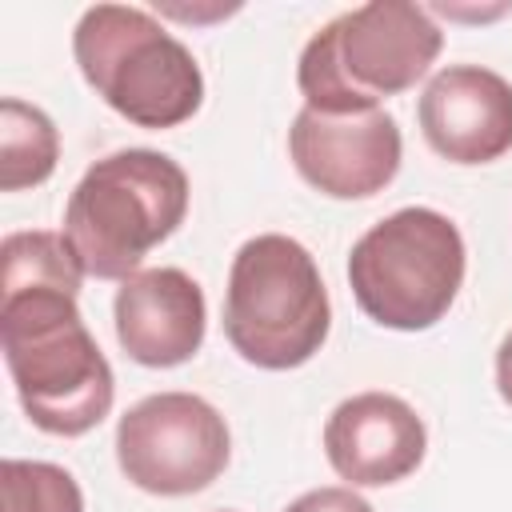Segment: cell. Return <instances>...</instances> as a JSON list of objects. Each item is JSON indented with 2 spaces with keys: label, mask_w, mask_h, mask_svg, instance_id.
<instances>
[{
  "label": "cell",
  "mask_w": 512,
  "mask_h": 512,
  "mask_svg": "<svg viewBox=\"0 0 512 512\" xmlns=\"http://www.w3.org/2000/svg\"><path fill=\"white\" fill-rule=\"evenodd\" d=\"M188 212L184 168L152 148H124L96 160L68 196L64 240L96 280H128Z\"/></svg>",
  "instance_id": "3"
},
{
  "label": "cell",
  "mask_w": 512,
  "mask_h": 512,
  "mask_svg": "<svg viewBox=\"0 0 512 512\" xmlns=\"http://www.w3.org/2000/svg\"><path fill=\"white\" fill-rule=\"evenodd\" d=\"M116 340L144 368H176L192 360L204 344V292L184 268H144L120 280L116 300Z\"/></svg>",
  "instance_id": "11"
},
{
  "label": "cell",
  "mask_w": 512,
  "mask_h": 512,
  "mask_svg": "<svg viewBox=\"0 0 512 512\" xmlns=\"http://www.w3.org/2000/svg\"><path fill=\"white\" fill-rule=\"evenodd\" d=\"M428 432L416 408L392 392H360L332 408L324 452L352 488H380L412 476L424 460Z\"/></svg>",
  "instance_id": "9"
},
{
  "label": "cell",
  "mask_w": 512,
  "mask_h": 512,
  "mask_svg": "<svg viewBox=\"0 0 512 512\" xmlns=\"http://www.w3.org/2000/svg\"><path fill=\"white\" fill-rule=\"evenodd\" d=\"M444 32L432 12L408 0H372L328 20L300 52L304 108L372 112L384 96L408 92L440 56Z\"/></svg>",
  "instance_id": "2"
},
{
  "label": "cell",
  "mask_w": 512,
  "mask_h": 512,
  "mask_svg": "<svg viewBox=\"0 0 512 512\" xmlns=\"http://www.w3.org/2000/svg\"><path fill=\"white\" fill-rule=\"evenodd\" d=\"M72 52L96 96L136 128H176L204 100L196 56L144 8L92 4L72 32Z\"/></svg>",
  "instance_id": "4"
},
{
  "label": "cell",
  "mask_w": 512,
  "mask_h": 512,
  "mask_svg": "<svg viewBox=\"0 0 512 512\" xmlns=\"http://www.w3.org/2000/svg\"><path fill=\"white\" fill-rule=\"evenodd\" d=\"M296 172L332 200H364L400 172V128L384 108L372 112H316L300 108L288 132Z\"/></svg>",
  "instance_id": "8"
},
{
  "label": "cell",
  "mask_w": 512,
  "mask_h": 512,
  "mask_svg": "<svg viewBox=\"0 0 512 512\" xmlns=\"http://www.w3.org/2000/svg\"><path fill=\"white\" fill-rule=\"evenodd\" d=\"M0 488L4 512H84L76 476L48 460H4Z\"/></svg>",
  "instance_id": "13"
},
{
  "label": "cell",
  "mask_w": 512,
  "mask_h": 512,
  "mask_svg": "<svg viewBox=\"0 0 512 512\" xmlns=\"http://www.w3.org/2000/svg\"><path fill=\"white\" fill-rule=\"evenodd\" d=\"M232 456L224 416L192 392H156L132 404L116 424L120 472L152 496L204 492Z\"/></svg>",
  "instance_id": "7"
},
{
  "label": "cell",
  "mask_w": 512,
  "mask_h": 512,
  "mask_svg": "<svg viewBox=\"0 0 512 512\" xmlns=\"http://www.w3.org/2000/svg\"><path fill=\"white\" fill-rule=\"evenodd\" d=\"M328 328V288L300 240L264 232L240 244L224 292V336L248 364L300 368L320 352Z\"/></svg>",
  "instance_id": "5"
},
{
  "label": "cell",
  "mask_w": 512,
  "mask_h": 512,
  "mask_svg": "<svg viewBox=\"0 0 512 512\" xmlns=\"http://www.w3.org/2000/svg\"><path fill=\"white\" fill-rule=\"evenodd\" d=\"M496 388H500L504 404H512V332L496 348Z\"/></svg>",
  "instance_id": "15"
},
{
  "label": "cell",
  "mask_w": 512,
  "mask_h": 512,
  "mask_svg": "<svg viewBox=\"0 0 512 512\" xmlns=\"http://www.w3.org/2000/svg\"><path fill=\"white\" fill-rule=\"evenodd\" d=\"M288 512H372V504L364 496H356L352 488H312L300 500L288 504Z\"/></svg>",
  "instance_id": "14"
},
{
  "label": "cell",
  "mask_w": 512,
  "mask_h": 512,
  "mask_svg": "<svg viewBox=\"0 0 512 512\" xmlns=\"http://www.w3.org/2000/svg\"><path fill=\"white\" fill-rule=\"evenodd\" d=\"M420 132L452 164H492L512 148V84L480 64L436 72L420 96Z\"/></svg>",
  "instance_id": "10"
},
{
  "label": "cell",
  "mask_w": 512,
  "mask_h": 512,
  "mask_svg": "<svg viewBox=\"0 0 512 512\" xmlns=\"http://www.w3.org/2000/svg\"><path fill=\"white\" fill-rule=\"evenodd\" d=\"M80 260L60 232H12L0 244V344L20 408L48 436L92 432L116 396L76 292Z\"/></svg>",
  "instance_id": "1"
},
{
  "label": "cell",
  "mask_w": 512,
  "mask_h": 512,
  "mask_svg": "<svg viewBox=\"0 0 512 512\" xmlns=\"http://www.w3.org/2000/svg\"><path fill=\"white\" fill-rule=\"evenodd\" d=\"M348 284L368 320L424 332L464 284V236L436 208H400L352 244Z\"/></svg>",
  "instance_id": "6"
},
{
  "label": "cell",
  "mask_w": 512,
  "mask_h": 512,
  "mask_svg": "<svg viewBox=\"0 0 512 512\" xmlns=\"http://www.w3.org/2000/svg\"><path fill=\"white\" fill-rule=\"evenodd\" d=\"M56 156H60V136L48 112L8 96L0 104V188L20 192L44 184L56 168Z\"/></svg>",
  "instance_id": "12"
}]
</instances>
